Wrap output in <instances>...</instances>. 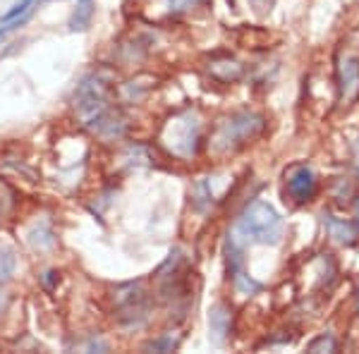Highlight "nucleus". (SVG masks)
I'll list each match as a JSON object with an SVG mask.
<instances>
[{
    "label": "nucleus",
    "mask_w": 359,
    "mask_h": 354,
    "mask_svg": "<svg viewBox=\"0 0 359 354\" xmlns=\"http://www.w3.org/2000/svg\"><path fill=\"white\" fill-rule=\"evenodd\" d=\"M74 108H77L82 123L94 130L101 137H120L125 130V123L120 113L108 101L106 86L98 82L96 77H89L79 84L74 91Z\"/></svg>",
    "instance_id": "obj_1"
},
{
    "label": "nucleus",
    "mask_w": 359,
    "mask_h": 354,
    "mask_svg": "<svg viewBox=\"0 0 359 354\" xmlns=\"http://www.w3.org/2000/svg\"><path fill=\"white\" fill-rule=\"evenodd\" d=\"M283 237V220L276 213L273 206L264 201L249 204L242 216L237 218L233 242L235 245H278Z\"/></svg>",
    "instance_id": "obj_2"
},
{
    "label": "nucleus",
    "mask_w": 359,
    "mask_h": 354,
    "mask_svg": "<svg viewBox=\"0 0 359 354\" xmlns=\"http://www.w3.org/2000/svg\"><path fill=\"white\" fill-rule=\"evenodd\" d=\"M199 139H201V123L192 110H184V113L168 120L163 127V135H161L163 147L172 156H177V158H192L196 149H199Z\"/></svg>",
    "instance_id": "obj_3"
},
{
    "label": "nucleus",
    "mask_w": 359,
    "mask_h": 354,
    "mask_svg": "<svg viewBox=\"0 0 359 354\" xmlns=\"http://www.w3.org/2000/svg\"><path fill=\"white\" fill-rule=\"evenodd\" d=\"M262 118L257 115H249V113H242V115H235L230 120H223V125L218 127L216 132V139H213V147L218 151H225V149H233V147H240V144L249 142L259 130H262Z\"/></svg>",
    "instance_id": "obj_4"
},
{
    "label": "nucleus",
    "mask_w": 359,
    "mask_h": 354,
    "mask_svg": "<svg viewBox=\"0 0 359 354\" xmlns=\"http://www.w3.org/2000/svg\"><path fill=\"white\" fill-rule=\"evenodd\" d=\"M285 182H287V191H290V196L297 204H306V201H311L316 196V189H318L316 175L306 165L290 168Z\"/></svg>",
    "instance_id": "obj_5"
},
{
    "label": "nucleus",
    "mask_w": 359,
    "mask_h": 354,
    "mask_svg": "<svg viewBox=\"0 0 359 354\" xmlns=\"http://www.w3.org/2000/svg\"><path fill=\"white\" fill-rule=\"evenodd\" d=\"M118 306H120V313L123 316H130L132 321L139 316H144L147 311V294H144V287L142 282H135V285H125L118 290Z\"/></svg>",
    "instance_id": "obj_6"
},
{
    "label": "nucleus",
    "mask_w": 359,
    "mask_h": 354,
    "mask_svg": "<svg viewBox=\"0 0 359 354\" xmlns=\"http://www.w3.org/2000/svg\"><path fill=\"white\" fill-rule=\"evenodd\" d=\"M338 82H340V96L345 101H357L359 98V57L345 55L338 65Z\"/></svg>",
    "instance_id": "obj_7"
},
{
    "label": "nucleus",
    "mask_w": 359,
    "mask_h": 354,
    "mask_svg": "<svg viewBox=\"0 0 359 354\" xmlns=\"http://www.w3.org/2000/svg\"><path fill=\"white\" fill-rule=\"evenodd\" d=\"M94 8L96 0H77V8L69 17V32H86L91 25V17H94Z\"/></svg>",
    "instance_id": "obj_8"
},
{
    "label": "nucleus",
    "mask_w": 359,
    "mask_h": 354,
    "mask_svg": "<svg viewBox=\"0 0 359 354\" xmlns=\"http://www.w3.org/2000/svg\"><path fill=\"white\" fill-rule=\"evenodd\" d=\"M208 323H211V333H213V340L221 345L225 340V335L230 333V313L223 309V306H216V309L211 311V318H208Z\"/></svg>",
    "instance_id": "obj_9"
},
{
    "label": "nucleus",
    "mask_w": 359,
    "mask_h": 354,
    "mask_svg": "<svg viewBox=\"0 0 359 354\" xmlns=\"http://www.w3.org/2000/svg\"><path fill=\"white\" fill-rule=\"evenodd\" d=\"M326 225H328V232H331L338 242H343V245H352V242H355V232H352V228L347 223H340V220H335L333 216H328Z\"/></svg>",
    "instance_id": "obj_10"
},
{
    "label": "nucleus",
    "mask_w": 359,
    "mask_h": 354,
    "mask_svg": "<svg viewBox=\"0 0 359 354\" xmlns=\"http://www.w3.org/2000/svg\"><path fill=\"white\" fill-rule=\"evenodd\" d=\"M15 273V257L10 252H0V282L10 280Z\"/></svg>",
    "instance_id": "obj_11"
},
{
    "label": "nucleus",
    "mask_w": 359,
    "mask_h": 354,
    "mask_svg": "<svg viewBox=\"0 0 359 354\" xmlns=\"http://www.w3.org/2000/svg\"><path fill=\"white\" fill-rule=\"evenodd\" d=\"M309 352H338V342L331 335H321V338L309 345Z\"/></svg>",
    "instance_id": "obj_12"
},
{
    "label": "nucleus",
    "mask_w": 359,
    "mask_h": 354,
    "mask_svg": "<svg viewBox=\"0 0 359 354\" xmlns=\"http://www.w3.org/2000/svg\"><path fill=\"white\" fill-rule=\"evenodd\" d=\"M201 3H204V0H168V8H170L172 13H187V10H192Z\"/></svg>",
    "instance_id": "obj_13"
},
{
    "label": "nucleus",
    "mask_w": 359,
    "mask_h": 354,
    "mask_svg": "<svg viewBox=\"0 0 359 354\" xmlns=\"http://www.w3.org/2000/svg\"><path fill=\"white\" fill-rule=\"evenodd\" d=\"M252 5L259 10V13H266V10H271V5H273V0H252Z\"/></svg>",
    "instance_id": "obj_14"
},
{
    "label": "nucleus",
    "mask_w": 359,
    "mask_h": 354,
    "mask_svg": "<svg viewBox=\"0 0 359 354\" xmlns=\"http://www.w3.org/2000/svg\"><path fill=\"white\" fill-rule=\"evenodd\" d=\"M357 168H359V147H357Z\"/></svg>",
    "instance_id": "obj_15"
},
{
    "label": "nucleus",
    "mask_w": 359,
    "mask_h": 354,
    "mask_svg": "<svg viewBox=\"0 0 359 354\" xmlns=\"http://www.w3.org/2000/svg\"><path fill=\"white\" fill-rule=\"evenodd\" d=\"M43 3H46V0H43Z\"/></svg>",
    "instance_id": "obj_16"
}]
</instances>
